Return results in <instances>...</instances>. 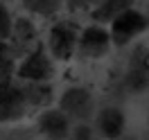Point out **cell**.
I'll use <instances>...</instances> for the list:
<instances>
[{"instance_id":"1","label":"cell","mask_w":149,"mask_h":140,"mask_svg":"<svg viewBox=\"0 0 149 140\" xmlns=\"http://www.w3.org/2000/svg\"><path fill=\"white\" fill-rule=\"evenodd\" d=\"M59 109L65 111L72 120L86 122L88 118H93L95 100L86 88H81V86H70V88L63 91L61 97H59Z\"/></svg>"},{"instance_id":"5","label":"cell","mask_w":149,"mask_h":140,"mask_svg":"<svg viewBox=\"0 0 149 140\" xmlns=\"http://www.w3.org/2000/svg\"><path fill=\"white\" fill-rule=\"evenodd\" d=\"M145 27H147V18H145L140 11H136V9L122 11L118 18L111 20L113 43H115V45H124V43H129L136 34H140Z\"/></svg>"},{"instance_id":"4","label":"cell","mask_w":149,"mask_h":140,"mask_svg":"<svg viewBox=\"0 0 149 140\" xmlns=\"http://www.w3.org/2000/svg\"><path fill=\"white\" fill-rule=\"evenodd\" d=\"M52 75V63L43 47H34L16 68V77L23 81H47Z\"/></svg>"},{"instance_id":"11","label":"cell","mask_w":149,"mask_h":140,"mask_svg":"<svg viewBox=\"0 0 149 140\" xmlns=\"http://www.w3.org/2000/svg\"><path fill=\"white\" fill-rule=\"evenodd\" d=\"M65 0H23V7L36 16H54Z\"/></svg>"},{"instance_id":"16","label":"cell","mask_w":149,"mask_h":140,"mask_svg":"<svg viewBox=\"0 0 149 140\" xmlns=\"http://www.w3.org/2000/svg\"><path fill=\"white\" fill-rule=\"evenodd\" d=\"M97 0H65V7L68 9H86V7H95Z\"/></svg>"},{"instance_id":"13","label":"cell","mask_w":149,"mask_h":140,"mask_svg":"<svg viewBox=\"0 0 149 140\" xmlns=\"http://www.w3.org/2000/svg\"><path fill=\"white\" fill-rule=\"evenodd\" d=\"M36 38V27L32 25V20L27 18H18L14 23V41L18 45H27Z\"/></svg>"},{"instance_id":"15","label":"cell","mask_w":149,"mask_h":140,"mask_svg":"<svg viewBox=\"0 0 149 140\" xmlns=\"http://www.w3.org/2000/svg\"><path fill=\"white\" fill-rule=\"evenodd\" d=\"M72 136L77 140H88V138H93V129H91L86 122H81V124H77L72 129Z\"/></svg>"},{"instance_id":"10","label":"cell","mask_w":149,"mask_h":140,"mask_svg":"<svg viewBox=\"0 0 149 140\" xmlns=\"http://www.w3.org/2000/svg\"><path fill=\"white\" fill-rule=\"evenodd\" d=\"M16 52L7 41H0V84L11 81V75L16 72Z\"/></svg>"},{"instance_id":"7","label":"cell","mask_w":149,"mask_h":140,"mask_svg":"<svg viewBox=\"0 0 149 140\" xmlns=\"http://www.w3.org/2000/svg\"><path fill=\"white\" fill-rule=\"evenodd\" d=\"M38 131L45 138H68L70 115L61 109H47L38 115Z\"/></svg>"},{"instance_id":"8","label":"cell","mask_w":149,"mask_h":140,"mask_svg":"<svg viewBox=\"0 0 149 140\" xmlns=\"http://www.w3.org/2000/svg\"><path fill=\"white\" fill-rule=\"evenodd\" d=\"M97 129L106 138H118L124 131V113L115 106H106L97 115Z\"/></svg>"},{"instance_id":"2","label":"cell","mask_w":149,"mask_h":140,"mask_svg":"<svg viewBox=\"0 0 149 140\" xmlns=\"http://www.w3.org/2000/svg\"><path fill=\"white\" fill-rule=\"evenodd\" d=\"M47 45H50V52H52L59 61L70 59V56H72V52H74V45H79L77 25H74V23H68V20L56 23L54 27L50 29Z\"/></svg>"},{"instance_id":"6","label":"cell","mask_w":149,"mask_h":140,"mask_svg":"<svg viewBox=\"0 0 149 140\" xmlns=\"http://www.w3.org/2000/svg\"><path fill=\"white\" fill-rule=\"evenodd\" d=\"M111 41H113L111 32H106L104 27H97V25H91L79 36V45L77 47L86 59H100V56H104L109 52Z\"/></svg>"},{"instance_id":"3","label":"cell","mask_w":149,"mask_h":140,"mask_svg":"<svg viewBox=\"0 0 149 140\" xmlns=\"http://www.w3.org/2000/svg\"><path fill=\"white\" fill-rule=\"evenodd\" d=\"M27 109V100L23 93V86H16L11 81L0 84V122L20 120Z\"/></svg>"},{"instance_id":"12","label":"cell","mask_w":149,"mask_h":140,"mask_svg":"<svg viewBox=\"0 0 149 140\" xmlns=\"http://www.w3.org/2000/svg\"><path fill=\"white\" fill-rule=\"evenodd\" d=\"M23 93H25V100L27 104H45L50 100V86L45 81H27V84L23 86Z\"/></svg>"},{"instance_id":"14","label":"cell","mask_w":149,"mask_h":140,"mask_svg":"<svg viewBox=\"0 0 149 140\" xmlns=\"http://www.w3.org/2000/svg\"><path fill=\"white\" fill-rule=\"evenodd\" d=\"M14 36V20L9 16V9L0 2V41H9Z\"/></svg>"},{"instance_id":"9","label":"cell","mask_w":149,"mask_h":140,"mask_svg":"<svg viewBox=\"0 0 149 140\" xmlns=\"http://www.w3.org/2000/svg\"><path fill=\"white\" fill-rule=\"evenodd\" d=\"M131 7H133V0H97V5L93 7V18L97 23H111Z\"/></svg>"}]
</instances>
